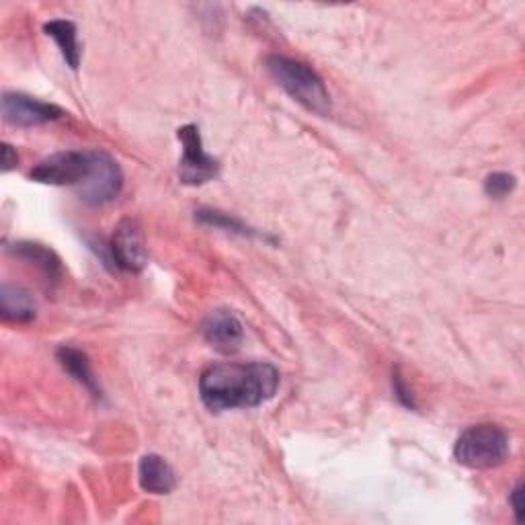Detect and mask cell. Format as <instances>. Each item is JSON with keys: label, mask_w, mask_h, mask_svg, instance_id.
I'll list each match as a JSON object with an SVG mask.
<instances>
[{"label": "cell", "mask_w": 525, "mask_h": 525, "mask_svg": "<svg viewBox=\"0 0 525 525\" xmlns=\"http://www.w3.org/2000/svg\"><path fill=\"white\" fill-rule=\"evenodd\" d=\"M277 388L279 372L265 361L218 363L199 378L201 402L212 413L261 407Z\"/></svg>", "instance_id": "obj_1"}, {"label": "cell", "mask_w": 525, "mask_h": 525, "mask_svg": "<svg viewBox=\"0 0 525 525\" xmlns=\"http://www.w3.org/2000/svg\"><path fill=\"white\" fill-rule=\"evenodd\" d=\"M204 339L220 353H234L245 339V327L232 310H214L204 320Z\"/></svg>", "instance_id": "obj_9"}, {"label": "cell", "mask_w": 525, "mask_h": 525, "mask_svg": "<svg viewBox=\"0 0 525 525\" xmlns=\"http://www.w3.org/2000/svg\"><path fill=\"white\" fill-rule=\"evenodd\" d=\"M11 251L19 259L35 263L48 279L56 281L62 275V261L52 249H46L44 245H37V242H15Z\"/></svg>", "instance_id": "obj_14"}, {"label": "cell", "mask_w": 525, "mask_h": 525, "mask_svg": "<svg viewBox=\"0 0 525 525\" xmlns=\"http://www.w3.org/2000/svg\"><path fill=\"white\" fill-rule=\"evenodd\" d=\"M265 68L275 83L308 111L318 115L331 111V95L325 80L308 64L288 56H269Z\"/></svg>", "instance_id": "obj_2"}, {"label": "cell", "mask_w": 525, "mask_h": 525, "mask_svg": "<svg viewBox=\"0 0 525 525\" xmlns=\"http://www.w3.org/2000/svg\"><path fill=\"white\" fill-rule=\"evenodd\" d=\"M179 142L183 144V158L179 165V177L185 185H204L218 177L220 163L204 150L201 134L197 126H183L177 132Z\"/></svg>", "instance_id": "obj_6"}, {"label": "cell", "mask_w": 525, "mask_h": 525, "mask_svg": "<svg viewBox=\"0 0 525 525\" xmlns=\"http://www.w3.org/2000/svg\"><path fill=\"white\" fill-rule=\"evenodd\" d=\"M113 263L130 273H140L148 265V249L142 228L136 220H121L111 238Z\"/></svg>", "instance_id": "obj_7"}, {"label": "cell", "mask_w": 525, "mask_h": 525, "mask_svg": "<svg viewBox=\"0 0 525 525\" xmlns=\"http://www.w3.org/2000/svg\"><path fill=\"white\" fill-rule=\"evenodd\" d=\"M0 312L9 322H31L37 312V304L29 290L21 286L5 284L0 290Z\"/></svg>", "instance_id": "obj_12"}, {"label": "cell", "mask_w": 525, "mask_h": 525, "mask_svg": "<svg viewBox=\"0 0 525 525\" xmlns=\"http://www.w3.org/2000/svg\"><path fill=\"white\" fill-rule=\"evenodd\" d=\"M195 218L201 222V224H208V226H214V228H224L228 232H238V234H253L251 228H247L245 224H242L238 218L230 216V214H224L220 210H199L195 212Z\"/></svg>", "instance_id": "obj_15"}, {"label": "cell", "mask_w": 525, "mask_h": 525, "mask_svg": "<svg viewBox=\"0 0 525 525\" xmlns=\"http://www.w3.org/2000/svg\"><path fill=\"white\" fill-rule=\"evenodd\" d=\"M44 31L48 37H52L58 44L62 58L72 70H78L80 66V50H78V37H76V25L66 19H54L44 25Z\"/></svg>", "instance_id": "obj_13"}, {"label": "cell", "mask_w": 525, "mask_h": 525, "mask_svg": "<svg viewBox=\"0 0 525 525\" xmlns=\"http://www.w3.org/2000/svg\"><path fill=\"white\" fill-rule=\"evenodd\" d=\"M511 452L509 435L503 427L480 423L468 427L456 441L454 458L470 470H493L507 462Z\"/></svg>", "instance_id": "obj_3"}, {"label": "cell", "mask_w": 525, "mask_h": 525, "mask_svg": "<svg viewBox=\"0 0 525 525\" xmlns=\"http://www.w3.org/2000/svg\"><path fill=\"white\" fill-rule=\"evenodd\" d=\"M66 113L58 105L37 101L33 97L21 93H5L3 95V117L7 124L17 128H33L44 126L50 121L62 119Z\"/></svg>", "instance_id": "obj_8"}, {"label": "cell", "mask_w": 525, "mask_h": 525, "mask_svg": "<svg viewBox=\"0 0 525 525\" xmlns=\"http://www.w3.org/2000/svg\"><path fill=\"white\" fill-rule=\"evenodd\" d=\"M511 507H513V513H515V519L517 521H523V484H517V487L513 489L511 493Z\"/></svg>", "instance_id": "obj_19"}, {"label": "cell", "mask_w": 525, "mask_h": 525, "mask_svg": "<svg viewBox=\"0 0 525 525\" xmlns=\"http://www.w3.org/2000/svg\"><path fill=\"white\" fill-rule=\"evenodd\" d=\"M392 384H394L396 398L402 402V405L409 407V409H417V405H415V398H413L411 390L405 386V382H402V376H400L398 372L394 374V380H392Z\"/></svg>", "instance_id": "obj_17"}, {"label": "cell", "mask_w": 525, "mask_h": 525, "mask_svg": "<svg viewBox=\"0 0 525 525\" xmlns=\"http://www.w3.org/2000/svg\"><path fill=\"white\" fill-rule=\"evenodd\" d=\"M91 156V173L76 187V191L85 204L105 206L121 193V187H124V173H121L117 160H113L107 152L91 150Z\"/></svg>", "instance_id": "obj_5"}, {"label": "cell", "mask_w": 525, "mask_h": 525, "mask_svg": "<svg viewBox=\"0 0 525 525\" xmlns=\"http://www.w3.org/2000/svg\"><path fill=\"white\" fill-rule=\"evenodd\" d=\"M56 359L60 361V366L78 384H83L93 396H101V388H99V382H97V378L93 374V368H91V361H89L87 353H83L76 347H70V345H62L56 351Z\"/></svg>", "instance_id": "obj_11"}, {"label": "cell", "mask_w": 525, "mask_h": 525, "mask_svg": "<svg viewBox=\"0 0 525 525\" xmlns=\"http://www.w3.org/2000/svg\"><path fill=\"white\" fill-rule=\"evenodd\" d=\"M138 478L142 491L150 495H169L177 487V474L171 464L158 454H148L140 460Z\"/></svg>", "instance_id": "obj_10"}, {"label": "cell", "mask_w": 525, "mask_h": 525, "mask_svg": "<svg viewBox=\"0 0 525 525\" xmlns=\"http://www.w3.org/2000/svg\"><path fill=\"white\" fill-rule=\"evenodd\" d=\"M517 185V179L509 173H493L484 179V193L493 199H503L507 197Z\"/></svg>", "instance_id": "obj_16"}, {"label": "cell", "mask_w": 525, "mask_h": 525, "mask_svg": "<svg viewBox=\"0 0 525 525\" xmlns=\"http://www.w3.org/2000/svg\"><path fill=\"white\" fill-rule=\"evenodd\" d=\"M93 167V156L89 152L64 150L42 160L33 171L31 179L44 185L56 187H78L83 183Z\"/></svg>", "instance_id": "obj_4"}, {"label": "cell", "mask_w": 525, "mask_h": 525, "mask_svg": "<svg viewBox=\"0 0 525 525\" xmlns=\"http://www.w3.org/2000/svg\"><path fill=\"white\" fill-rule=\"evenodd\" d=\"M19 156L17 150L11 144H3V173H9L17 167Z\"/></svg>", "instance_id": "obj_18"}]
</instances>
